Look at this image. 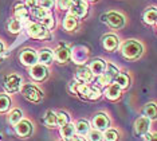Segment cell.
I'll list each match as a JSON object with an SVG mask.
<instances>
[{"label": "cell", "instance_id": "10", "mask_svg": "<svg viewBox=\"0 0 157 141\" xmlns=\"http://www.w3.org/2000/svg\"><path fill=\"white\" fill-rule=\"evenodd\" d=\"M151 129V120L146 117H140L134 122V132L137 136H144Z\"/></svg>", "mask_w": 157, "mask_h": 141}, {"label": "cell", "instance_id": "11", "mask_svg": "<svg viewBox=\"0 0 157 141\" xmlns=\"http://www.w3.org/2000/svg\"><path fill=\"white\" fill-rule=\"evenodd\" d=\"M109 125H110V121L108 116L103 113H99L93 118V126H94L95 131H99V132L106 131V129H109Z\"/></svg>", "mask_w": 157, "mask_h": 141}, {"label": "cell", "instance_id": "42", "mask_svg": "<svg viewBox=\"0 0 157 141\" xmlns=\"http://www.w3.org/2000/svg\"><path fill=\"white\" fill-rule=\"evenodd\" d=\"M3 51H4V45H3V42L0 41V54H2Z\"/></svg>", "mask_w": 157, "mask_h": 141}, {"label": "cell", "instance_id": "31", "mask_svg": "<svg viewBox=\"0 0 157 141\" xmlns=\"http://www.w3.org/2000/svg\"><path fill=\"white\" fill-rule=\"evenodd\" d=\"M22 117H23V113L20 112L19 109H15L11 112V114H10V122H11L12 125H16L19 121H22Z\"/></svg>", "mask_w": 157, "mask_h": 141}, {"label": "cell", "instance_id": "35", "mask_svg": "<svg viewBox=\"0 0 157 141\" xmlns=\"http://www.w3.org/2000/svg\"><path fill=\"white\" fill-rule=\"evenodd\" d=\"M87 139L89 141H102L103 140V136L101 135V132L99 131H90L87 133Z\"/></svg>", "mask_w": 157, "mask_h": 141}, {"label": "cell", "instance_id": "26", "mask_svg": "<svg viewBox=\"0 0 157 141\" xmlns=\"http://www.w3.org/2000/svg\"><path fill=\"white\" fill-rule=\"evenodd\" d=\"M63 26H65V28H66L67 31H73L74 28L77 27V18H75V16H73L71 14H69V15L66 16Z\"/></svg>", "mask_w": 157, "mask_h": 141}, {"label": "cell", "instance_id": "19", "mask_svg": "<svg viewBox=\"0 0 157 141\" xmlns=\"http://www.w3.org/2000/svg\"><path fill=\"white\" fill-rule=\"evenodd\" d=\"M30 18V11L24 4H16L15 6V19L23 22Z\"/></svg>", "mask_w": 157, "mask_h": 141}, {"label": "cell", "instance_id": "33", "mask_svg": "<svg viewBox=\"0 0 157 141\" xmlns=\"http://www.w3.org/2000/svg\"><path fill=\"white\" fill-rule=\"evenodd\" d=\"M11 106V100L7 96H0V112H7Z\"/></svg>", "mask_w": 157, "mask_h": 141}, {"label": "cell", "instance_id": "20", "mask_svg": "<svg viewBox=\"0 0 157 141\" xmlns=\"http://www.w3.org/2000/svg\"><path fill=\"white\" fill-rule=\"evenodd\" d=\"M105 96L108 97L109 100L116 101V100H118L120 96H121V89L116 84H110V85H108V89H106V92H105Z\"/></svg>", "mask_w": 157, "mask_h": 141}, {"label": "cell", "instance_id": "5", "mask_svg": "<svg viewBox=\"0 0 157 141\" xmlns=\"http://www.w3.org/2000/svg\"><path fill=\"white\" fill-rule=\"evenodd\" d=\"M70 55L73 58V61L78 65H82L87 61L89 58V49L82 45H78V46H74L73 50H70Z\"/></svg>", "mask_w": 157, "mask_h": 141}, {"label": "cell", "instance_id": "30", "mask_svg": "<svg viewBox=\"0 0 157 141\" xmlns=\"http://www.w3.org/2000/svg\"><path fill=\"white\" fill-rule=\"evenodd\" d=\"M144 113H145V117L149 118V120H153L156 118V105L155 104H148L144 109Z\"/></svg>", "mask_w": 157, "mask_h": 141}, {"label": "cell", "instance_id": "44", "mask_svg": "<svg viewBox=\"0 0 157 141\" xmlns=\"http://www.w3.org/2000/svg\"><path fill=\"white\" fill-rule=\"evenodd\" d=\"M59 141H65V140H59Z\"/></svg>", "mask_w": 157, "mask_h": 141}, {"label": "cell", "instance_id": "8", "mask_svg": "<svg viewBox=\"0 0 157 141\" xmlns=\"http://www.w3.org/2000/svg\"><path fill=\"white\" fill-rule=\"evenodd\" d=\"M71 15L75 18H85L87 15V3L85 0H74L70 7Z\"/></svg>", "mask_w": 157, "mask_h": 141}, {"label": "cell", "instance_id": "21", "mask_svg": "<svg viewBox=\"0 0 157 141\" xmlns=\"http://www.w3.org/2000/svg\"><path fill=\"white\" fill-rule=\"evenodd\" d=\"M74 128H75V132L79 136H86L87 133L90 132V124H89L87 121H85V120H79Z\"/></svg>", "mask_w": 157, "mask_h": 141}, {"label": "cell", "instance_id": "12", "mask_svg": "<svg viewBox=\"0 0 157 141\" xmlns=\"http://www.w3.org/2000/svg\"><path fill=\"white\" fill-rule=\"evenodd\" d=\"M118 45H120V39L113 34H108L102 38V46L108 51H114L118 47Z\"/></svg>", "mask_w": 157, "mask_h": 141}, {"label": "cell", "instance_id": "2", "mask_svg": "<svg viewBox=\"0 0 157 141\" xmlns=\"http://www.w3.org/2000/svg\"><path fill=\"white\" fill-rule=\"evenodd\" d=\"M118 74H120L118 69L114 66V65L106 63L103 73L101 75H98V84L101 86H108V85H110L114 79L117 78V75H118Z\"/></svg>", "mask_w": 157, "mask_h": 141}, {"label": "cell", "instance_id": "7", "mask_svg": "<svg viewBox=\"0 0 157 141\" xmlns=\"http://www.w3.org/2000/svg\"><path fill=\"white\" fill-rule=\"evenodd\" d=\"M20 86H22V78L16 74H11L6 78L4 82V88L8 93H16L20 90Z\"/></svg>", "mask_w": 157, "mask_h": 141}, {"label": "cell", "instance_id": "24", "mask_svg": "<svg viewBox=\"0 0 157 141\" xmlns=\"http://www.w3.org/2000/svg\"><path fill=\"white\" fill-rule=\"evenodd\" d=\"M44 124L47 128H55L56 126V114L52 110H48L44 116Z\"/></svg>", "mask_w": 157, "mask_h": 141}, {"label": "cell", "instance_id": "4", "mask_svg": "<svg viewBox=\"0 0 157 141\" xmlns=\"http://www.w3.org/2000/svg\"><path fill=\"white\" fill-rule=\"evenodd\" d=\"M101 20L103 23H108L112 28H121V27H124V24H125L124 16L118 12H109V14H106V15H102Z\"/></svg>", "mask_w": 157, "mask_h": 141}, {"label": "cell", "instance_id": "17", "mask_svg": "<svg viewBox=\"0 0 157 141\" xmlns=\"http://www.w3.org/2000/svg\"><path fill=\"white\" fill-rule=\"evenodd\" d=\"M105 66H106V63L103 62L102 59H93L91 62H90V71L93 73V75H101L103 73V70H105Z\"/></svg>", "mask_w": 157, "mask_h": 141}, {"label": "cell", "instance_id": "29", "mask_svg": "<svg viewBox=\"0 0 157 141\" xmlns=\"http://www.w3.org/2000/svg\"><path fill=\"white\" fill-rule=\"evenodd\" d=\"M22 27H23V23L20 20H17V19H12L8 23V30L11 31L12 34H17V32L22 30Z\"/></svg>", "mask_w": 157, "mask_h": 141}, {"label": "cell", "instance_id": "9", "mask_svg": "<svg viewBox=\"0 0 157 141\" xmlns=\"http://www.w3.org/2000/svg\"><path fill=\"white\" fill-rule=\"evenodd\" d=\"M20 62L26 66H34L38 62V54L33 49H26L20 54Z\"/></svg>", "mask_w": 157, "mask_h": 141}, {"label": "cell", "instance_id": "39", "mask_svg": "<svg viewBox=\"0 0 157 141\" xmlns=\"http://www.w3.org/2000/svg\"><path fill=\"white\" fill-rule=\"evenodd\" d=\"M38 6V0H26V7L27 8H34Z\"/></svg>", "mask_w": 157, "mask_h": 141}, {"label": "cell", "instance_id": "43", "mask_svg": "<svg viewBox=\"0 0 157 141\" xmlns=\"http://www.w3.org/2000/svg\"><path fill=\"white\" fill-rule=\"evenodd\" d=\"M89 2H93V3H95V2H98V0H89Z\"/></svg>", "mask_w": 157, "mask_h": 141}, {"label": "cell", "instance_id": "34", "mask_svg": "<svg viewBox=\"0 0 157 141\" xmlns=\"http://www.w3.org/2000/svg\"><path fill=\"white\" fill-rule=\"evenodd\" d=\"M103 140L105 141H117L118 140V133H117V131H114V129H106Z\"/></svg>", "mask_w": 157, "mask_h": 141}, {"label": "cell", "instance_id": "1", "mask_svg": "<svg viewBox=\"0 0 157 141\" xmlns=\"http://www.w3.org/2000/svg\"><path fill=\"white\" fill-rule=\"evenodd\" d=\"M142 51H144V47L138 41H134V39H130V41H126L122 45V49H121V53H122L124 58L129 61H136L141 57Z\"/></svg>", "mask_w": 157, "mask_h": 141}, {"label": "cell", "instance_id": "28", "mask_svg": "<svg viewBox=\"0 0 157 141\" xmlns=\"http://www.w3.org/2000/svg\"><path fill=\"white\" fill-rule=\"evenodd\" d=\"M99 97H101V90H99L98 88H95V86H89L86 98L94 101V100H98Z\"/></svg>", "mask_w": 157, "mask_h": 141}, {"label": "cell", "instance_id": "32", "mask_svg": "<svg viewBox=\"0 0 157 141\" xmlns=\"http://www.w3.org/2000/svg\"><path fill=\"white\" fill-rule=\"evenodd\" d=\"M66 124H69V116L65 112H59L58 114H56V125H59L60 128L62 126H65Z\"/></svg>", "mask_w": 157, "mask_h": 141}, {"label": "cell", "instance_id": "15", "mask_svg": "<svg viewBox=\"0 0 157 141\" xmlns=\"http://www.w3.org/2000/svg\"><path fill=\"white\" fill-rule=\"evenodd\" d=\"M78 79L81 81V84H89V82L93 81V78H94V75H93V73L90 71V69H89L87 66H83L81 67L79 70H78V74H77Z\"/></svg>", "mask_w": 157, "mask_h": 141}, {"label": "cell", "instance_id": "16", "mask_svg": "<svg viewBox=\"0 0 157 141\" xmlns=\"http://www.w3.org/2000/svg\"><path fill=\"white\" fill-rule=\"evenodd\" d=\"M15 128H16V133L22 137H27L31 132H33V125H31L28 121H19L15 125Z\"/></svg>", "mask_w": 157, "mask_h": 141}, {"label": "cell", "instance_id": "14", "mask_svg": "<svg viewBox=\"0 0 157 141\" xmlns=\"http://www.w3.org/2000/svg\"><path fill=\"white\" fill-rule=\"evenodd\" d=\"M54 58L59 63H65L70 59V50L66 46H59L54 53Z\"/></svg>", "mask_w": 157, "mask_h": 141}, {"label": "cell", "instance_id": "18", "mask_svg": "<svg viewBox=\"0 0 157 141\" xmlns=\"http://www.w3.org/2000/svg\"><path fill=\"white\" fill-rule=\"evenodd\" d=\"M38 59L39 62H40V65H50L52 62V59H54V54H52V51L50 49H43L40 50L38 54Z\"/></svg>", "mask_w": 157, "mask_h": 141}, {"label": "cell", "instance_id": "38", "mask_svg": "<svg viewBox=\"0 0 157 141\" xmlns=\"http://www.w3.org/2000/svg\"><path fill=\"white\" fill-rule=\"evenodd\" d=\"M73 2H74V0H59L58 6H59L60 10H70V7H71V4H73Z\"/></svg>", "mask_w": 157, "mask_h": 141}, {"label": "cell", "instance_id": "27", "mask_svg": "<svg viewBox=\"0 0 157 141\" xmlns=\"http://www.w3.org/2000/svg\"><path fill=\"white\" fill-rule=\"evenodd\" d=\"M30 14L33 16H35V18H38L39 20L40 19H43L44 16H47L48 15V12H47V10H44V8H42V7H34V8H31V11H30Z\"/></svg>", "mask_w": 157, "mask_h": 141}, {"label": "cell", "instance_id": "36", "mask_svg": "<svg viewBox=\"0 0 157 141\" xmlns=\"http://www.w3.org/2000/svg\"><path fill=\"white\" fill-rule=\"evenodd\" d=\"M40 22H42L40 24L43 27H46V28H52V27H54V18L50 15V14L47 16H44L43 19H40Z\"/></svg>", "mask_w": 157, "mask_h": 141}, {"label": "cell", "instance_id": "40", "mask_svg": "<svg viewBox=\"0 0 157 141\" xmlns=\"http://www.w3.org/2000/svg\"><path fill=\"white\" fill-rule=\"evenodd\" d=\"M145 137H144V141H156V136L155 135H151V133H145L144 135Z\"/></svg>", "mask_w": 157, "mask_h": 141}, {"label": "cell", "instance_id": "25", "mask_svg": "<svg viewBox=\"0 0 157 141\" xmlns=\"http://www.w3.org/2000/svg\"><path fill=\"white\" fill-rule=\"evenodd\" d=\"M144 22L146 24H155L156 23V10L155 7L148 8L144 14Z\"/></svg>", "mask_w": 157, "mask_h": 141}, {"label": "cell", "instance_id": "3", "mask_svg": "<svg viewBox=\"0 0 157 141\" xmlns=\"http://www.w3.org/2000/svg\"><path fill=\"white\" fill-rule=\"evenodd\" d=\"M27 32L31 38L39 39V41H46L50 38V32L46 27H43L39 23H31L27 26Z\"/></svg>", "mask_w": 157, "mask_h": 141}, {"label": "cell", "instance_id": "23", "mask_svg": "<svg viewBox=\"0 0 157 141\" xmlns=\"http://www.w3.org/2000/svg\"><path fill=\"white\" fill-rule=\"evenodd\" d=\"M74 132H75V128H74V124H71V122H69V124H66L65 126L60 128V136L63 137V140L73 137Z\"/></svg>", "mask_w": 157, "mask_h": 141}, {"label": "cell", "instance_id": "37", "mask_svg": "<svg viewBox=\"0 0 157 141\" xmlns=\"http://www.w3.org/2000/svg\"><path fill=\"white\" fill-rule=\"evenodd\" d=\"M38 3L40 4L42 8H44V10H50L55 6V0H39Z\"/></svg>", "mask_w": 157, "mask_h": 141}, {"label": "cell", "instance_id": "6", "mask_svg": "<svg viewBox=\"0 0 157 141\" xmlns=\"http://www.w3.org/2000/svg\"><path fill=\"white\" fill-rule=\"evenodd\" d=\"M24 98L31 101V102H39V101L42 100V97H43V94H42V92L39 89H36L34 85H26L22 90Z\"/></svg>", "mask_w": 157, "mask_h": 141}, {"label": "cell", "instance_id": "22", "mask_svg": "<svg viewBox=\"0 0 157 141\" xmlns=\"http://www.w3.org/2000/svg\"><path fill=\"white\" fill-rule=\"evenodd\" d=\"M114 81H116V85L118 86L120 89H126L128 86H129V84H130L129 75L125 74V73H120L118 75H117V78L114 79Z\"/></svg>", "mask_w": 157, "mask_h": 141}, {"label": "cell", "instance_id": "41", "mask_svg": "<svg viewBox=\"0 0 157 141\" xmlns=\"http://www.w3.org/2000/svg\"><path fill=\"white\" fill-rule=\"evenodd\" d=\"M65 141H86L83 137H78V136H74V137H70V139H66Z\"/></svg>", "mask_w": 157, "mask_h": 141}, {"label": "cell", "instance_id": "13", "mask_svg": "<svg viewBox=\"0 0 157 141\" xmlns=\"http://www.w3.org/2000/svg\"><path fill=\"white\" fill-rule=\"evenodd\" d=\"M30 75L35 81H43L47 77V69L43 65H34L33 69L30 70Z\"/></svg>", "mask_w": 157, "mask_h": 141}]
</instances>
